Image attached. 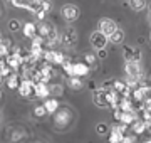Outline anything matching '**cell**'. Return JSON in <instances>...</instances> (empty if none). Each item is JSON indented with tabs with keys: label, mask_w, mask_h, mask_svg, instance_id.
<instances>
[{
	"label": "cell",
	"mask_w": 151,
	"mask_h": 143,
	"mask_svg": "<svg viewBox=\"0 0 151 143\" xmlns=\"http://www.w3.org/2000/svg\"><path fill=\"white\" fill-rule=\"evenodd\" d=\"M92 101L97 108H108L106 105V88H97L92 91Z\"/></svg>",
	"instance_id": "10"
},
{
	"label": "cell",
	"mask_w": 151,
	"mask_h": 143,
	"mask_svg": "<svg viewBox=\"0 0 151 143\" xmlns=\"http://www.w3.org/2000/svg\"><path fill=\"white\" fill-rule=\"evenodd\" d=\"M67 59L69 57L64 52H59V51H54V49H45L44 51V56H42V61L52 64V66H62Z\"/></svg>",
	"instance_id": "1"
},
{
	"label": "cell",
	"mask_w": 151,
	"mask_h": 143,
	"mask_svg": "<svg viewBox=\"0 0 151 143\" xmlns=\"http://www.w3.org/2000/svg\"><path fill=\"white\" fill-rule=\"evenodd\" d=\"M143 143H151V140H143Z\"/></svg>",
	"instance_id": "30"
},
{
	"label": "cell",
	"mask_w": 151,
	"mask_h": 143,
	"mask_svg": "<svg viewBox=\"0 0 151 143\" xmlns=\"http://www.w3.org/2000/svg\"><path fill=\"white\" fill-rule=\"evenodd\" d=\"M22 30H24V35L27 39H35V35H37V25L34 22H25Z\"/></svg>",
	"instance_id": "16"
},
{
	"label": "cell",
	"mask_w": 151,
	"mask_h": 143,
	"mask_svg": "<svg viewBox=\"0 0 151 143\" xmlns=\"http://www.w3.org/2000/svg\"><path fill=\"white\" fill-rule=\"evenodd\" d=\"M60 14H62V17H64L67 22H74V20L79 19L81 10H79V7H77V5L65 4V5H62V9H60Z\"/></svg>",
	"instance_id": "4"
},
{
	"label": "cell",
	"mask_w": 151,
	"mask_h": 143,
	"mask_svg": "<svg viewBox=\"0 0 151 143\" xmlns=\"http://www.w3.org/2000/svg\"><path fill=\"white\" fill-rule=\"evenodd\" d=\"M128 5L131 7V10L143 12L146 7H148V2H146V0H128Z\"/></svg>",
	"instance_id": "19"
},
{
	"label": "cell",
	"mask_w": 151,
	"mask_h": 143,
	"mask_svg": "<svg viewBox=\"0 0 151 143\" xmlns=\"http://www.w3.org/2000/svg\"><path fill=\"white\" fill-rule=\"evenodd\" d=\"M91 46L94 47L96 51H103V49H106L108 47V44H109V39L104 35V34H101V32H92L91 34Z\"/></svg>",
	"instance_id": "5"
},
{
	"label": "cell",
	"mask_w": 151,
	"mask_h": 143,
	"mask_svg": "<svg viewBox=\"0 0 151 143\" xmlns=\"http://www.w3.org/2000/svg\"><path fill=\"white\" fill-rule=\"evenodd\" d=\"M0 99H2V93H0Z\"/></svg>",
	"instance_id": "32"
},
{
	"label": "cell",
	"mask_w": 151,
	"mask_h": 143,
	"mask_svg": "<svg viewBox=\"0 0 151 143\" xmlns=\"http://www.w3.org/2000/svg\"><path fill=\"white\" fill-rule=\"evenodd\" d=\"M60 44H64L65 47H74L77 44V30L74 27H65L60 34Z\"/></svg>",
	"instance_id": "3"
},
{
	"label": "cell",
	"mask_w": 151,
	"mask_h": 143,
	"mask_svg": "<svg viewBox=\"0 0 151 143\" xmlns=\"http://www.w3.org/2000/svg\"><path fill=\"white\" fill-rule=\"evenodd\" d=\"M123 57L126 62H141V52L134 46H124L123 47Z\"/></svg>",
	"instance_id": "6"
},
{
	"label": "cell",
	"mask_w": 151,
	"mask_h": 143,
	"mask_svg": "<svg viewBox=\"0 0 151 143\" xmlns=\"http://www.w3.org/2000/svg\"><path fill=\"white\" fill-rule=\"evenodd\" d=\"M67 84H69L70 89H74V91H79V89L84 86L82 84V79L77 76H72V77H67Z\"/></svg>",
	"instance_id": "20"
},
{
	"label": "cell",
	"mask_w": 151,
	"mask_h": 143,
	"mask_svg": "<svg viewBox=\"0 0 151 143\" xmlns=\"http://www.w3.org/2000/svg\"><path fill=\"white\" fill-rule=\"evenodd\" d=\"M134 140H136L134 135H124L123 142H119V143H134Z\"/></svg>",
	"instance_id": "27"
},
{
	"label": "cell",
	"mask_w": 151,
	"mask_h": 143,
	"mask_svg": "<svg viewBox=\"0 0 151 143\" xmlns=\"http://www.w3.org/2000/svg\"><path fill=\"white\" fill-rule=\"evenodd\" d=\"M5 84L10 89H17V88H19V84H20V76H19V72H12L9 77H5Z\"/></svg>",
	"instance_id": "18"
},
{
	"label": "cell",
	"mask_w": 151,
	"mask_h": 143,
	"mask_svg": "<svg viewBox=\"0 0 151 143\" xmlns=\"http://www.w3.org/2000/svg\"><path fill=\"white\" fill-rule=\"evenodd\" d=\"M97 57H99V59H106V57H108V51H106V49L97 51Z\"/></svg>",
	"instance_id": "28"
},
{
	"label": "cell",
	"mask_w": 151,
	"mask_h": 143,
	"mask_svg": "<svg viewBox=\"0 0 151 143\" xmlns=\"http://www.w3.org/2000/svg\"><path fill=\"white\" fill-rule=\"evenodd\" d=\"M9 54H10V52H9V44H5V42H0V59L7 57Z\"/></svg>",
	"instance_id": "24"
},
{
	"label": "cell",
	"mask_w": 151,
	"mask_h": 143,
	"mask_svg": "<svg viewBox=\"0 0 151 143\" xmlns=\"http://www.w3.org/2000/svg\"><path fill=\"white\" fill-rule=\"evenodd\" d=\"M116 29H118V24L114 22L113 19H109V17H103V19H99V22H97V32L104 34L106 37H109Z\"/></svg>",
	"instance_id": "2"
},
{
	"label": "cell",
	"mask_w": 151,
	"mask_h": 143,
	"mask_svg": "<svg viewBox=\"0 0 151 143\" xmlns=\"http://www.w3.org/2000/svg\"><path fill=\"white\" fill-rule=\"evenodd\" d=\"M34 96L35 98H49V84L34 83Z\"/></svg>",
	"instance_id": "12"
},
{
	"label": "cell",
	"mask_w": 151,
	"mask_h": 143,
	"mask_svg": "<svg viewBox=\"0 0 151 143\" xmlns=\"http://www.w3.org/2000/svg\"><path fill=\"white\" fill-rule=\"evenodd\" d=\"M4 15V5H2V2H0V17Z\"/></svg>",
	"instance_id": "29"
},
{
	"label": "cell",
	"mask_w": 151,
	"mask_h": 143,
	"mask_svg": "<svg viewBox=\"0 0 151 143\" xmlns=\"http://www.w3.org/2000/svg\"><path fill=\"white\" fill-rule=\"evenodd\" d=\"M5 64L10 67L14 72H19L22 69V56L20 51L19 52H10V54L5 57Z\"/></svg>",
	"instance_id": "7"
},
{
	"label": "cell",
	"mask_w": 151,
	"mask_h": 143,
	"mask_svg": "<svg viewBox=\"0 0 151 143\" xmlns=\"http://www.w3.org/2000/svg\"><path fill=\"white\" fill-rule=\"evenodd\" d=\"M64 93V88H62V84H57V83H50L49 84V96H60V94Z\"/></svg>",
	"instance_id": "21"
},
{
	"label": "cell",
	"mask_w": 151,
	"mask_h": 143,
	"mask_svg": "<svg viewBox=\"0 0 151 143\" xmlns=\"http://www.w3.org/2000/svg\"><path fill=\"white\" fill-rule=\"evenodd\" d=\"M17 91H19V94H20L22 98H34V83L24 79V81H20Z\"/></svg>",
	"instance_id": "11"
},
{
	"label": "cell",
	"mask_w": 151,
	"mask_h": 143,
	"mask_svg": "<svg viewBox=\"0 0 151 143\" xmlns=\"http://www.w3.org/2000/svg\"><path fill=\"white\" fill-rule=\"evenodd\" d=\"M84 64H87V66H96V56L92 54H86L84 56Z\"/></svg>",
	"instance_id": "25"
},
{
	"label": "cell",
	"mask_w": 151,
	"mask_h": 143,
	"mask_svg": "<svg viewBox=\"0 0 151 143\" xmlns=\"http://www.w3.org/2000/svg\"><path fill=\"white\" fill-rule=\"evenodd\" d=\"M111 88H113L121 98H129L131 96V88L126 84V81H123V79H116V81H113V86H111Z\"/></svg>",
	"instance_id": "9"
},
{
	"label": "cell",
	"mask_w": 151,
	"mask_h": 143,
	"mask_svg": "<svg viewBox=\"0 0 151 143\" xmlns=\"http://www.w3.org/2000/svg\"><path fill=\"white\" fill-rule=\"evenodd\" d=\"M20 20H17V19H10L9 20V29H10L12 32H17V30H20Z\"/></svg>",
	"instance_id": "22"
},
{
	"label": "cell",
	"mask_w": 151,
	"mask_h": 143,
	"mask_svg": "<svg viewBox=\"0 0 151 143\" xmlns=\"http://www.w3.org/2000/svg\"><path fill=\"white\" fill-rule=\"evenodd\" d=\"M96 131L99 133V135H106V133L109 131V126L108 125H104V123H99V125L96 126Z\"/></svg>",
	"instance_id": "26"
},
{
	"label": "cell",
	"mask_w": 151,
	"mask_h": 143,
	"mask_svg": "<svg viewBox=\"0 0 151 143\" xmlns=\"http://www.w3.org/2000/svg\"><path fill=\"white\" fill-rule=\"evenodd\" d=\"M108 39H109V42H111V44H114V46L123 44V42H124V30L118 27L113 34H111V35H109Z\"/></svg>",
	"instance_id": "15"
},
{
	"label": "cell",
	"mask_w": 151,
	"mask_h": 143,
	"mask_svg": "<svg viewBox=\"0 0 151 143\" xmlns=\"http://www.w3.org/2000/svg\"><path fill=\"white\" fill-rule=\"evenodd\" d=\"M72 72L77 77H84L89 74V66L84 62H72Z\"/></svg>",
	"instance_id": "13"
},
{
	"label": "cell",
	"mask_w": 151,
	"mask_h": 143,
	"mask_svg": "<svg viewBox=\"0 0 151 143\" xmlns=\"http://www.w3.org/2000/svg\"><path fill=\"white\" fill-rule=\"evenodd\" d=\"M44 108H45V111H47L49 115H54L55 111L59 110V101H57L55 98H49V99H45Z\"/></svg>",
	"instance_id": "17"
},
{
	"label": "cell",
	"mask_w": 151,
	"mask_h": 143,
	"mask_svg": "<svg viewBox=\"0 0 151 143\" xmlns=\"http://www.w3.org/2000/svg\"><path fill=\"white\" fill-rule=\"evenodd\" d=\"M55 126H59V128H62V126H67L69 125V121L72 120V113H70L67 108H64V110H57L55 111Z\"/></svg>",
	"instance_id": "8"
},
{
	"label": "cell",
	"mask_w": 151,
	"mask_h": 143,
	"mask_svg": "<svg viewBox=\"0 0 151 143\" xmlns=\"http://www.w3.org/2000/svg\"><path fill=\"white\" fill-rule=\"evenodd\" d=\"M129 128H131V133H133L134 136H141V135L148 130V125H146L143 120H139V118H138V120H136Z\"/></svg>",
	"instance_id": "14"
},
{
	"label": "cell",
	"mask_w": 151,
	"mask_h": 143,
	"mask_svg": "<svg viewBox=\"0 0 151 143\" xmlns=\"http://www.w3.org/2000/svg\"><path fill=\"white\" fill-rule=\"evenodd\" d=\"M47 115V111H45V108L42 106H35L34 108V116H37V118H44V116Z\"/></svg>",
	"instance_id": "23"
},
{
	"label": "cell",
	"mask_w": 151,
	"mask_h": 143,
	"mask_svg": "<svg viewBox=\"0 0 151 143\" xmlns=\"http://www.w3.org/2000/svg\"><path fill=\"white\" fill-rule=\"evenodd\" d=\"M0 42H4V40H2V32H0Z\"/></svg>",
	"instance_id": "31"
}]
</instances>
